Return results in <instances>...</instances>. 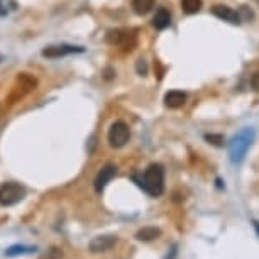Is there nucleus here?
Segmentation results:
<instances>
[{
  "mask_svg": "<svg viewBox=\"0 0 259 259\" xmlns=\"http://www.w3.org/2000/svg\"><path fill=\"white\" fill-rule=\"evenodd\" d=\"M138 185L151 197H159L164 192V168L158 163L149 164L141 177H134Z\"/></svg>",
  "mask_w": 259,
  "mask_h": 259,
  "instance_id": "1",
  "label": "nucleus"
},
{
  "mask_svg": "<svg viewBox=\"0 0 259 259\" xmlns=\"http://www.w3.org/2000/svg\"><path fill=\"white\" fill-rule=\"evenodd\" d=\"M254 133L252 127H244L241 133H237L229 143V156H231L232 163H241L244 159V156L247 154V149L251 148L252 141H254Z\"/></svg>",
  "mask_w": 259,
  "mask_h": 259,
  "instance_id": "2",
  "label": "nucleus"
},
{
  "mask_svg": "<svg viewBox=\"0 0 259 259\" xmlns=\"http://www.w3.org/2000/svg\"><path fill=\"white\" fill-rule=\"evenodd\" d=\"M26 197V188L19 183L9 182L0 185V205L2 207H11V205L19 203Z\"/></svg>",
  "mask_w": 259,
  "mask_h": 259,
  "instance_id": "3",
  "label": "nucleus"
},
{
  "mask_svg": "<svg viewBox=\"0 0 259 259\" xmlns=\"http://www.w3.org/2000/svg\"><path fill=\"white\" fill-rule=\"evenodd\" d=\"M109 144L112 146V148L119 149V148H124V146L129 143L131 139V129L129 125L125 124V122L122 120H117L114 122V124L110 125L109 129Z\"/></svg>",
  "mask_w": 259,
  "mask_h": 259,
  "instance_id": "4",
  "label": "nucleus"
},
{
  "mask_svg": "<svg viewBox=\"0 0 259 259\" xmlns=\"http://www.w3.org/2000/svg\"><path fill=\"white\" fill-rule=\"evenodd\" d=\"M107 42L114 46H120L124 50H133V46L136 45V34L129 31H109L107 34Z\"/></svg>",
  "mask_w": 259,
  "mask_h": 259,
  "instance_id": "5",
  "label": "nucleus"
},
{
  "mask_svg": "<svg viewBox=\"0 0 259 259\" xmlns=\"http://www.w3.org/2000/svg\"><path fill=\"white\" fill-rule=\"evenodd\" d=\"M85 48L81 46H73V45H53L46 46L42 50V56L50 58V60H58V58H65L68 55H75V53H83Z\"/></svg>",
  "mask_w": 259,
  "mask_h": 259,
  "instance_id": "6",
  "label": "nucleus"
},
{
  "mask_svg": "<svg viewBox=\"0 0 259 259\" xmlns=\"http://www.w3.org/2000/svg\"><path fill=\"white\" fill-rule=\"evenodd\" d=\"M117 175V166L115 164H105L104 168H102L99 173H97V177H95V182H94V188H95V192L97 193H102L104 192V188L107 187V183L110 182L112 178H114Z\"/></svg>",
  "mask_w": 259,
  "mask_h": 259,
  "instance_id": "7",
  "label": "nucleus"
},
{
  "mask_svg": "<svg viewBox=\"0 0 259 259\" xmlns=\"http://www.w3.org/2000/svg\"><path fill=\"white\" fill-rule=\"evenodd\" d=\"M117 244L115 236H99L90 242V251L92 252H107L110 251Z\"/></svg>",
  "mask_w": 259,
  "mask_h": 259,
  "instance_id": "8",
  "label": "nucleus"
},
{
  "mask_svg": "<svg viewBox=\"0 0 259 259\" xmlns=\"http://www.w3.org/2000/svg\"><path fill=\"white\" fill-rule=\"evenodd\" d=\"M212 14L215 17L221 19V21H226V22H231V24L241 22V16H239L234 9L227 7V6H215V7H212Z\"/></svg>",
  "mask_w": 259,
  "mask_h": 259,
  "instance_id": "9",
  "label": "nucleus"
},
{
  "mask_svg": "<svg viewBox=\"0 0 259 259\" xmlns=\"http://www.w3.org/2000/svg\"><path fill=\"white\" fill-rule=\"evenodd\" d=\"M187 102V94L182 90H171L164 95V105L168 109H180Z\"/></svg>",
  "mask_w": 259,
  "mask_h": 259,
  "instance_id": "10",
  "label": "nucleus"
},
{
  "mask_svg": "<svg viewBox=\"0 0 259 259\" xmlns=\"http://www.w3.org/2000/svg\"><path fill=\"white\" fill-rule=\"evenodd\" d=\"M169 24H171V14L166 11L164 7L158 9V12H156L153 17V26L158 29V31H163V29L169 27Z\"/></svg>",
  "mask_w": 259,
  "mask_h": 259,
  "instance_id": "11",
  "label": "nucleus"
},
{
  "mask_svg": "<svg viewBox=\"0 0 259 259\" xmlns=\"http://www.w3.org/2000/svg\"><path fill=\"white\" fill-rule=\"evenodd\" d=\"M161 236V229L158 227H143L136 232V239L138 241H143V242H149V241H154Z\"/></svg>",
  "mask_w": 259,
  "mask_h": 259,
  "instance_id": "12",
  "label": "nucleus"
},
{
  "mask_svg": "<svg viewBox=\"0 0 259 259\" xmlns=\"http://www.w3.org/2000/svg\"><path fill=\"white\" fill-rule=\"evenodd\" d=\"M154 0H133V9L139 16H146L148 12L153 11Z\"/></svg>",
  "mask_w": 259,
  "mask_h": 259,
  "instance_id": "13",
  "label": "nucleus"
},
{
  "mask_svg": "<svg viewBox=\"0 0 259 259\" xmlns=\"http://www.w3.org/2000/svg\"><path fill=\"white\" fill-rule=\"evenodd\" d=\"M36 251V247L34 246H21V244H17V246H12L9 247L6 251V256L7 257H16V256H22V254H31Z\"/></svg>",
  "mask_w": 259,
  "mask_h": 259,
  "instance_id": "14",
  "label": "nucleus"
},
{
  "mask_svg": "<svg viewBox=\"0 0 259 259\" xmlns=\"http://www.w3.org/2000/svg\"><path fill=\"white\" fill-rule=\"evenodd\" d=\"M182 9L187 14H197L202 9V0H182Z\"/></svg>",
  "mask_w": 259,
  "mask_h": 259,
  "instance_id": "15",
  "label": "nucleus"
},
{
  "mask_svg": "<svg viewBox=\"0 0 259 259\" xmlns=\"http://www.w3.org/2000/svg\"><path fill=\"white\" fill-rule=\"evenodd\" d=\"M63 257V251L60 247H51L50 251L42 254L39 259H61Z\"/></svg>",
  "mask_w": 259,
  "mask_h": 259,
  "instance_id": "16",
  "label": "nucleus"
},
{
  "mask_svg": "<svg viewBox=\"0 0 259 259\" xmlns=\"http://www.w3.org/2000/svg\"><path fill=\"white\" fill-rule=\"evenodd\" d=\"M205 141H208V143L213 144V146H222L224 144V138L221 134H205Z\"/></svg>",
  "mask_w": 259,
  "mask_h": 259,
  "instance_id": "17",
  "label": "nucleus"
},
{
  "mask_svg": "<svg viewBox=\"0 0 259 259\" xmlns=\"http://www.w3.org/2000/svg\"><path fill=\"white\" fill-rule=\"evenodd\" d=\"M136 70H138V73L139 75H146V73H148V66H146V61L144 60H139L138 61V66H136Z\"/></svg>",
  "mask_w": 259,
  "mask_h": 259,
  "instance_id": "18",
  "label": "nucleus"
},
{
  "mask_svg": "<svg viewBox=\"0 0 259 259\" xmlns=\"http://www.w3.org/2000/svg\"><path fill=\"white\" fill-rule=\"evenodd\" d=\"M251 87L256 92H259V71H256L254 75L251 76Z\"/></svg>",
  "mask_w": 259,
  "mask_h": 259,
  "instance_id": "19",
  "label": "nucleus"
},
{
  "mask_svg": "<svg viewBox=\"0 0 259 259\" xmlns=\"http://www.w3.org/2000/svg\"><path fill=\"white\" fill-rule=\"evenodd\" d=\"M104 75H105L107 80H110V78H114L115 73H114V70H112V68H107V70L104 71Z\"/></svg>",
  "mask_w": 259,
  "mask_h": 259,
  "instance_id": "20",
  "label": "nucleus"
},
{
  "mask_svg": "<svg viewBox=\"0 0 259 259\" xmlns=\"http://www.w3.org/2000/svg\"><path fill=\"white\" fill-rule=\"evenodd\" d=\"M7 14V9L4 6V0H0V16H6Z\"/></svg>",
  "mask_w": 259,
  "mask_h": 259,
  "instance_id": "21",
  "label": "nucleus"
},
{
  "mask_svg": "<svg viewBox=\"0 0 259 259\" xmlns=\"http://www.w3.org/2000/svg\"><path fill=\"white\" fill-rule=\"evenodd\" d=\"M254 227H256V231H257V236H259V222H257V221H254Z\"/></svg>",
  "mask_w": 259,
  "mask_h": 259,
  "instance_id": "22",
  "label": "nucleus"
},
{
  "mask_svg": "<svg viewBox=\"0 0 259 259\" xmlns=\"http://www.w3.org/2000/svg\"><path fill=\"white\" fill-rule=\"evenodd\" d=\"M2 60H4V56H2V55H0V63H2Z\"/></svg>",
  "mask_w": 259,
  "mask_h": 259,
  "instance_id": "23",
  "label": "nucleus"
}]
</instances>
